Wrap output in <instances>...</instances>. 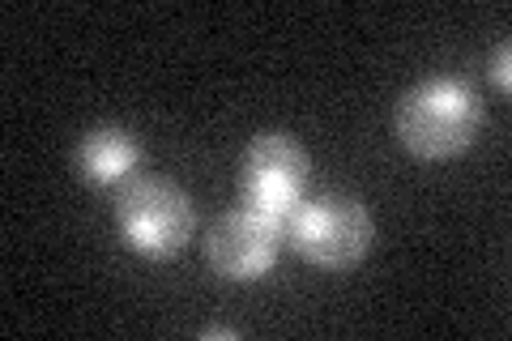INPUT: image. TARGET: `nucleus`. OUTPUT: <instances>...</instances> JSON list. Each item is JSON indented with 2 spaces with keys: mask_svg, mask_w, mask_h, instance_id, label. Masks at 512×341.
<instances>
[{
  "mask_svg": "<svg viewBox=\"0 0 512 341\" xmlns=\"http://www.w3.org/2000/svg\"><path fill=\"white\" fill-rule=\"evenodd\" d=\"M483 99L457 77H431L414 86L397 107V137L414 158L444 162L466 154L483 133Z\"/></svg>",
  "mask_w": 512,
  "mask_h": 341,
  "instance_id": "f257e3e1",
  "label": "nucleus"
},
{
  "mask_svg": "<svg viewBox=\"0 0 512 341\" xmlns=\"http://www.w3.org/2000/svg\"><path fill=\"white\" fill-rule=\"evenodd\" d=\"M286 235H291L303 261L338 273L363 261L376 231L363 201L342 197V192H325V197H312L295 209L291 222H286Z\"/></svg>",
  "mask_w": 512,
  "mask_h": 341,
  "instance_id": "f03ea898",
  "label": "nucleus"
},
{
  "mask_svg": "<svg viewBox=\"0 0 512 341\" xmlns=\"http://www.w3.org/2000/svg\"><path fill=\"white\" fill-rule=\"evenodd\" d=\"M116 226L124 243L150 261H167L188 243L197 214L184 188L167 180H137L120 192L116 201Z\"/></svg>",
  "mask_w": 512,
  "mask_h": 341,
  "instance_id": "7ed1b4c3",
  "label": "nucleus"
},
{
  "mask_svg": "<svg viewBox=\"0 0 512 341\" xmlns=\"http://www.w3.org/2000/svg\"><path fill=\"white\" fill-rule=\"evenodd\" d=\"M308 175H312V162H308L303 145L291 133H261V137H252V145L244 150V167H239L244 205L286 226L295 209L303 205Z\"/></svg>",
  "mask_w": 512,
  "mask_h": 341,
  "instance_id": "20e7f679",
  "label": "nucleus"
},
{
  "mask_svg": "<svg viewBox=\"0 0 512 341\" xmlns=\"http://www.w3.org/2000/svg\"><path fill=\"white\" fill-rule=\"evenodd\" d=\"M282 235L286 226L256 214V209H235V214L222 218L210 239H205V252H210V265L231 282H256L265 278L269 269L278 265L282 252Z\"/></svg>",
  "mask_w": 512,
  "mask_h": 341,
  "instance_id": "39448f33",
  "label": "nucleus"
},
{
  "mask_svg": "<svg viewBox=\"0 0 512 341\" xmlns=\"http://www.w3.org/2000/svg\"><path fill=\"white\" fill-rule=\"evenodd\" d=\"M141 162V145L128 128H94V133L82 137L77 145V175L94 188H116L128 175L137 171Z\"/></svg>",
  "mask_w": 512,
  "mask_h": 341,
  "instance_id": "423d86ee",
  "label": "nucleus"
},
{
  "mask_svg": "<svg viewBox=\"0 0 512 341\" xmlns=\"http://www.w3.org/2000/svg\"><path fill=\"white\" fill-rule=\"evenodd\" d=\"M491 77L500 81V90H504V94L512 90V77H508V43H500V52L491 56Z\"/></svg>",
  "mask_w": 512,
  "mask_h": 341,
  "instance_id": "0eeeda50",
  "label": "nucleus"
}]
</instances>
